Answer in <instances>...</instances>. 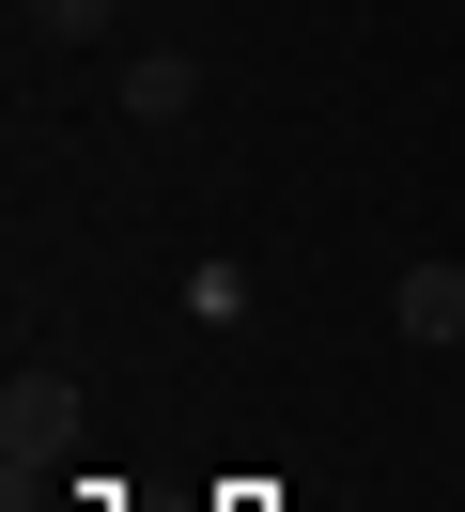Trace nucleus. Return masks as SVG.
I'll return each instance as SVG.
<instances>
[{
    "mask_svg": "<svg viewBox=\"0 0 465 512\" xmlns=\"http://www.w3.org/2000/svg\"><path fill=\"white\" fill-rule=\"evenodd\" d=\"M388 311H403V342H465V264H450V249H419Z\"/></svg>",
    "mask_w": 465,
    "mask_h": 512,
    "instance_id": "f257e3e1",
    "label": "nucleus"
},
{
    "mask_svg": "<svg viewBox=\"0 0 465 512\" xmlns=\"http://www.w3.org/2000/svg\"><path fill=\"white\" fill-rule=\"evenodd\" d=\"M186 94H202V78H186V63H140V78H124V125H171Z\"/></svg>",
    "mask_w": 465,
    "mask_h": 512,
    "instance_id": "f03ea898",
    "label": "nucleus"
},
{
    "mask_svg": "<svg viewBox=\"0 0 465 512\" xmlns=\"http://www.w3.org/2000/svg\"><path fill=\"white\" fill-rule=\"evenodd\" d=\"M31 32H47V47H78V32H109V0H31Z\"/></svg>",
    "mask_w": 465,
    "mask_h": 512,
    "instance_id": "7ed1b4c3",
    "label": "nucleus"
}]
</instances>
